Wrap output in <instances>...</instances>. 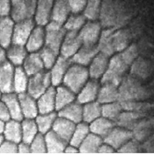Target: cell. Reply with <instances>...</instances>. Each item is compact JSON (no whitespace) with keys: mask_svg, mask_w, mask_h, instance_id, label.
I'll return each mask as SVG.
<instances>
[{"mask_svg":"<svg viewBox=\"0 0 154 154\" xmlns=\"http://www.w3.org/2000/svg\"><path fill=\"white\" fill-rule=\"evenodd\" d=\"M72 60L71 58H66L62 55L57 57L55 64L50 68V73L51 78V85L58 86L62 84V80L69 66L72 64Z\"/></svg>","mask_w":154,"mask_h":154,"instance_id":"cell-12","label":"cell"},{"mask_svg":"<svg viewBox=\"0 0 154 154\" xmlns=\"http://www.w3.org/2000/svg\"><path fill=\"white\" fill-rule=\"evenodd\" d=\"M3 135L6 140H10L16 144H19L22 139L21 124L20 122L14 119H10L5 122Z\"/></svg>","mask_w":154,"mask_h":154,"instance_id":"cell-33","label":"cell"},{"mask_svg":"<svg viewBox=\"0 0 154 154\" xmlns=\"http://www.w3.org/2000/svg\"><path fill=\"white\" fill-rule=\"evenodd\" d=\"M71 8V12L73 14H79L85 9L87 0H67Z\"/></svg>","mask_w":154,"mask_h":154,"instance_id":"cell-52","label":"cell"},{"mask_svg":"<svg viewBox=\"0 0 154 154\" xmlns=\"http://www.w3.org/2000/svg\"><path fill=\"white\" fill-rule=\"evenodd\" d=\"M18 153H31L30 144L20 141L18 144Z\"/></svg>","mask_w":154,"mask_h":154,"instance_id":"cell-56","label":"cell"},{"mask_svg":"<svg viewBox=\"0 0 154 154\" xmlns=\"http://www.w3.org/2000/svg\"><path fill=\"white\" fill-rule=\"evenodd\" d=\"M55 89V107L58 112L76 99V94L66 87L65 85H58Z\"/></svg>","mask_w":154,"mask_h":154,"instance_id":"cell-32","label":"cell"},{"mask_svg":"<svg viewBox=\"0 0 154 154\" xmlns=\"http://www.w3.org/2000/svg\"><path fill=\"white\" fill-rule=\"evenodd\" d=\"M6 51L2 46H0V64L6 60Z\"/></svg>","mask_w":154,"mask_h":154,"instance_id":"cell-58","label":"cell"},{"mask_svg":"<svg viewBox=\"0 0 154 154\" xmlns=\"http://www.w3.org/2000/svg\"><path fill=\"white\" fill-rule=\"evenodd\" d=\"M133 138L132 131L129 129H124L122 127H116L110 131L103 138V142L110 145L112 147H113L116 152L119 147L127 142L128 140Z\"/></svg>","mask_w":154,"mask_h":154,"instance_id":"cell-9","label":"cell"},{"mask_svg":"<svg viewBox=\"0 0 154 154\" xmlns=\"http://www.w3.org/2000/svg\"><path fill=\"white\" fill-rule=\"evenodd\" d=\"M28 79L29 77L26 73L23 67L21 66H17L15 68V73H14V82H13L14 92L17 94L26 92Z\"/></svg>","mask_w":154,"mask_h":154,"instance_id":"cell-38","label":"cell"},{"mask_svg":"<svg viewBox=\"0 0 154 154\" xmlns=\"http://www.w3.org/2000/svg\"><path fill=\"white\" fill-rule=\"evenodd\" d=\"M114 30V28H106V30L101 31L97 42L98 44H96L99 52L109 57L114 55V53L116 52L113 45V38H112Z\"/></svg>","mask_w":154,"mask_h":154,"instance_id":"cell-24","label":"cell"},{"mask_svg":"<svg viewBox=\"0 0 154 154\" xmlns=\"http://www.w3.org/2000/svg\"><path fill=\"white\" fill-rule=\"evenodd\" d=\"M37 0H25L18 5L11 6L10 17L15 22L31 19L34 16Z\"/></svg>","mask_w":154,"mask_h":154,"instance_id":"cell-8","label":"cell"},{"mask_svg":"<svg viewBox=\"0 0 154 154\" xmlns=\"http://www.w3.org/2000/svg\"><path fill=\"white\" fill-rule=\"evenodd\" d=\"M119 55L122 57V59L124 60V62L130 66V65L133 63V61L138 57L139 55L137 45L134 44L129 45L127 48H125L124 50L119 52Z\"/></svg>","mask_w":154,"mask_h":154,"instance_id":"cell-48","label":"cell"},{"mask_svg":"<svg viewBox=\"0 0 154 154\" xmlns=\"http://www.w3.org/2000/svg\"><path fill=\"white\" fill-rule=\"evenodd\" d=\"M140 151L139 142L134 139H130L117 150L119 153H137Z\"/></svg>","mask_w":154,"mask_h":154,"instance_id":"cell-50","label":"cell"},{"mask_svg":"<svg viewBox=\"0 0 154 154\" xmlns=\"http://www.w3.org/2000/svg\"><path fill=\"white\" fill-rule=\"evenodd\" d=\"M4 140H5V138H4V135H3V134H0V145L2 144V142L4 141Z\"/></svg>","mask_w":154,"mask_h":154,"instance_id":"cell-61","label":"cell"},{"mask_svg":"<svg viewBox=\"0 0 154 154\" xmlns=\"http://www.w3.org/2000/svg\"><path fill=\"white\" fill-rule=\"evenodd\" d=\"M35 24V20L32 18L16 22L14 25L11 45L25 46Z\"/></svg>","mask_w":154,"mask_h":154,"instance_id":"cell-6","label":"cell"},{"mask_svg":"<svg viewBox=\"0 0 154 154\" xmlns=\"http://www.w3.org/2000/svg\"><path fill=\"white\" fill-rule=\"evenodd\" d=\"M152 127H153V120L151 119H146V117L140 119L131 130L133 139L137 140L138 142H141L145 140L148 137Z\"/></svg>","mask_w":154,"mask_h":154,"instance_id":"cell-34","label":"cell"},{"mask_svg":"<svg viewBox=\"0 0 154 154\" xmlns=\"http://www.w3.org/2000/svg\"><path fill=\"white\" fill-rule=\"evenodd\" d=\"M90 127L89 124L87 123H82L80 122L79 124H76L74 131L72 134V137L69 140V144L75 147H78L82 143V141L85 140V138L90 133Z\"/></svg>","mask_w":154,"mask_h":154,"instance_id":"cell-43","label":"cell"},{"mask_svg":"<svg viewBox=\"0 0 154 154\" xmlns=\"http://www.w3.org/2000/svg\"><path fill=\"white\" fill-rule=\"evenodd\" d=\"M45 139L47 153H63L66 146L68 144L55 134L52 129L45 134Z\"/></svg>","mask_w":154,"mask_h":154,"instance_id":"cell-30","label":"cell"},{"mask_svg":"<svg viewBox=\"0 0 154 154\" xmlns=\"http://www.w3.org/2000/svg\"><path fill=\"white\" fill-rule=\"evenodd\" d=\"M0 119L3 120L4 122H7L11 119L9 110L2 100H0Z\"/></svg>","mask_w":154,"mask_h":154,"instance_id":"cell-54","label":"cell"},{"mask_svg":"<svg viewBox=\"0 0 154 154\" xmlns=\"http://www.w3.org/2000/svg\"><path fill=\"white\" fill-rule=\"evenodd\" d=\"M37 106L39 114H45L55 111V88L50 85L43 94L37 99Z\"/></svg>","mask_w":154,"mask_h":154,"instance_id":"cell-16","label":"cell"},{"mask_svg":"<svg viewBox=\"0 0 154 154\" xmlns=\"http://www.w3.org/2000/svg\"><path fill=\"white\" fill-rule=\"evenodd\" d=\"M1 96H2V93H1V91H0V99H1Z\"/></svg>","mask_w":154,"mask_h":154,"instance_id":"cell-62","label":"cell"},{"mask_svg":"<svg viewBox=\"0 0 154 154\" xmlns=\"http://www.w3.org/2000/svg\"><path fill=\"white\" fill-rule=\"evenodd\" d=\"M112 57L109 60L107 69L105 73L100 79V84H113L119 86L126 74L127 71L129 69V66L124 62L119 54L112 55Z\"/></svg>","mask_w":154,"mask_h":154,"instance_id":"cell-3","label":"cell"},{"mask_svg":"<svg viewBox=\"0 0 154 154\" xmlns=\"http://www.w3.org/2000/svg\"><path fill=\"white\" fill-rule=\"evenodd\" d=\"M83 106V121L90 124L92 121L101 116V104L98 101L85 103Z\"/></svg>","mask_w":154,"mask_h":154,"instance_id":"cell-41","label":"cell"},{"mask_svg":"<svg viewBox=\"0 0 154 154\" xmlns=\"http://www.w3.org/2000/svg\"><path fill=\"white\" fill-rule=\"evenodd\" d=\"M63 153H79V151L78 147H75L72 145H69V146H66Z\"/></svg>","mask_w":154,"mask_h":154,"instance_id":"cell-57","label":"cell"},{"mask_svg":"<svg viewBox=\"0 0 154 154\" xmlns=\"http://www.w3.org/2000/svg\"><path fill=\"white\" fill-rule=\"evenodd\" d=\"M23 1H25V0H11V6L18 5V4L21 3V2H23Z\"/></svg>","mask_w":154,"mask_h":154,"instance_id":"cell-60","label":"cell"},{"mask_svg":"<svg viewBox=\"0 0 154 154\" xmlns=\"http://www.w3.org/2000/svg\"><path fill=\"white\" fill-rule=\"evenodd\" d=\"M109 63V56L99 52L93 58L90 64L89 75L93 79L99 80L107 69Z\"/></svg>","mask_w":154,"mask_h":154,"instance_id":"cell-20","label":"cell"},{"mask_svg":"<svg viewBox=\"0 0 154 154\" xmlns=\"http://www.w3.org/2000/svg\"><path fill=\"white\" fill-rule=\"evenodd\" d=\"M76 124L64 118L57 116L52 126V130L57 135H59L66 142L69 143V140L72 137V134L74 131Z\"/></svg>","mask_w":154,"mask_h":154,"instance_id":"cell-19","label":"cell"},{"mask_svg":"<svg viewBox=\"0 0 154 154\" xmlns=\"http://www.w3.org/2000/svg\"><path fill=\"white\" fill-rule=\"evenodd\" d=\"M100 86V82H99V80L93 79L88 80L78 93L77 101H79L80 104L84 105L95 100L97 98Z\"/></svg>","mask_w":154,"mask_h":154,"instance_id":"cell-13","label":"cell"},{"mask_svg":"<svg viewBox=\"0 0 154 154\" xmlns=\"http://www.w3.org/2000/svg\"><path fill=\"white\" fill-rule=\"evenodd\" d=\"M57 113L55 112H51L45 114L37 115L34 120L37 124V127L38 129V132L41 134H45L48 131L52 129L53 124L55 122V119L57 118Z\"/></svg>","mask_w":154,"mask_h":154,"instance_id":"cell-40","label":"cell"},{"mask_svg":"<svg viewBox=\"0 0 154 154\" xmlns=\"http://www.w3.org/2000/svg\"><path fill=\"white\" fill-rule=\"evenodd\" d=\"M97 101L100 104L110 103L119 100V86L113 84H101L100 86Z\"/></svg>","mask_w":154,"mask_h":154,"instance_id":"cell-29","label":"cell"},{"mask_svg":"<svg viewBox=\"0 0 154 154\" xmlns=\"http://www.w3.org/2000/svg\"><path fill=\"white\" fill-rule=\"evenodd\" d=\"M51 85V78L49 70H43L36 74L30 76L28 79L26 93L38 99Z\"/></svg>","mask_w":154,"mask_h":154,"instance_id":"cell-5","label":"cell"},{"mask_svg":"<svg viewBox=\"0 0 154 154\" xmlns=\"http://www.w3.org/2000/svg\"><path fill=\"white\" fill-rule=\"evenodd\" d=\"M129 67L130 75L139 80L148 79L153 71V66L149 60L139 56L133 61Z\"/></svg>","mask_w":154,"mask_h":154,"instance_id":"cell-14","label":"cell"},{"mask_svg":"<svg viewBox=\"0 0 154 154\" xmlns=\"http://www.w3.org/2000/svg\"><path fill=\"white\" fill-rule=\"evenodd\" d=\"M89 70L86 66L72 63L66 71L62 84L75 94H78L89 80Z\"/></svg>","mask_w":154,"mask_h":154,"instance_id":"cell-2","label":"cell"},{"mask_svg":"<svg viewBox=\"0 0 154 154\" xmlns=\"http://www.w3.org/2000/svg\"><path fill=\"white\" fill-rule=\"evenodd\" d=\"M101 32V25L96 20L86 22L79 31V37L83 45H94L97 44Z\"/></svg>","mask_w":154,"mask_h":154,"instance_id":"cell-7","label":"cell"},{"mask_svg":"<svg viewBox=\"0 0 154 154\" xmlns=\"http://www.w3.org/2000/svg\"><path fill=\"white\" fill-rule=\"evenodd\" d=\"M21 132L22 139L21 141L30 144L32 140L38 133V129L34 119H25L21 120Z\"/></svg>","mask_w":154,"mask_h":154,"instance_id":"cell-39","label":"cell"},{"mask_svg":"<svg viewBox=\"0 0 154 154\" xmlns=\"http://www.w3.org/2000/svg\"><path fill=\"white\" fill-rule=\"evenodd\" d=\"M1 100L6 105L7 108L9 110V112L10 115L11 119L16 120L20 122L23 119V115L20 109V105L19 99H18V94L15 92L11 93H5L1 96Z\"/></svg>","mask_w":154,"mask_h":154,"instance_id":"cell-17","label":"cell"},{"mask_svg":"<svg viewBox=\"0 0 154 154\" xmlns=\"http://www.w3.org/2000/svg\"><path fill=\"white\" fill-rule=\"evenodd\" d=\"M99 53L97 45H83L71 58L73 63L87 66L90 64L95 55Z\"/></svg>","mask_w":154,"mask_h":154,"instance_id":"cell-18","label":"cell"},{"mask_svg":"<svg viewBox=\"0 0 154 154\" xmlns=\"http://www.w3.org/2000/svg\"><path fill=\"white\" fill-rule=\"evenodd\" d=\"M99 17L100 18V25L104 27H112L117 22V12L114 5L109 2L106 1L100 6Z\"/></svg>","mask_w":154,"mask_h":154,"instance_id":"cell-27","label":"cell"},{"mask_svg":"<svg viewBox=\"0 0 154 154\" xmlns=\"http://www.w3.org/2000/svg\"><path fill=\"white\" fill-rule=\"evenodd\" d=\"M115 152H116V150L113 147H112L110 145L106 144L105 142L100 146L98 152H97V153H115Z\"/></svg>","mask_w":154,"mask_h":154,"instance_id":"cell-55","label":"cell"},{"mask_svg":"<svg viewBox=\"0 0 154 154\" xmlns=\"http://www.w3.org/2000/svg\"><path fill=\"white\" fill-rule=\"evenodd\" d=\"M79 32L66 31L60 48V55L66 58H72L82 46V42L79 37Z\"/></svg>","mask_w":154,"mask_h":154,"instance_id":"cell-10","label":"cell"},{"mask_svg":"<svg viewBox=\"0 0 154 154\" xmlns=\"http://www.w3.org/2000/svg\"><path fill=\"white\" fill-rule=\"evenodd\" d=\"M149 95V91L141 85L140 81L131 75L124 76L119 85V100L124 101H140L146 100Z\"/></svg>","mask_w":154,"mask_h":154,"instance_id":"cell-1","label":"cell"},{"mask_svg":"<svg viewBox=\"0 0 154 154\" xmlns=\"http://www.w3.org/2000/svg\"><path fill=\"white\" fill-rule=\"evenodd\" d=\"M54 0H37L34 18L37 25L45 26L50 21Z\"/></svg>","mask_w":154,"mask_h":154,"instance_id":"cell-15","label":"cell"},{"mask_svg":"<svg viewBox=\"0 0 154 154\" xmlns=\"http://www.w3.org/2000/svg\"><path fill=\"white\" fill-rule=\"evenodd\" d=\"M103 143V139L90 132L79 146V153H97L100 146Z\"/></svg>","mask_w":154,"mask_h":154,"instance_id":"cell-36","label":"cell"},{"mask_svg":"<svg viewBox=\"0 0 154 154\" xmlns=\"http://www.w3.org/2000/svg\"><path fill=\"white\" fill-rule=\"evenodd\" d=\"M115 126H117V125L115 124L114 121L108 119L102 116H100L96 119H94V121H92L89 125L90 132L99 135L102 139L114 128Z\"/></svg>","mask_w":154,"mask_h":154,"instance_id":"cell-31","label":"cell"},{"mask_svg":"<svg viewBox=\"0 0 154 154\" xmlns=\"http://www.w3.org/2000/svg\"><path fill=\"white\" fill-rule=\"evenodd\" d=\"M71 15V8L67 0H55L53 5L50 20L64 25L66 19Z\"/></svg>","mask_w":154,"mask_h":154,"instance_id":"cell-26","label":"cell"},{"mask_svg":"<svg viewBox=\"0 0 154 154\" xmlns=\"http://www.w3.org/2000/svg\"><path fill=\"white\" fill-rule=\"evenodd\" d=\"M20 109L24 119H35L38 114L37 100L26 92L18 94Z\"/></svg>","mask_w":154,"mask_h":154,"instance_id":"cell-21","label":"cell"},{"mask_svg":"<svg viewBox=\"0 0 154 154\" xmlns=\"http://www.w3.org/2000/svg\"><path fill=\"white\" fill-rule=\"evenodd\" d=\"M57 115L73 122L74 124H79L83 121V106L79 101L74 100L58 111Z\"/></svg>","mask_w":154,"mask_h":154,"instance_id":"cell-25","label":"cell"},{"mask_svg":"<svg viewBox=\"0 0 154 154\" xmlns=\"http://www.w3.org/2000/svg\"><path fill=\"white\" fill-rule=\"evenodd\" d=\"M112 38L115 50L118 52H121L130 45L131 36L129 31L126 29L114 30Z\"/></svg>","mask_w":154,"mask_h":154,"instance_id":"cell-42","label":"cell"},{"mask_svg":"<svg viewBox=\"0 0 154 154\" xmlns=\"http://www.w3.org/2000/svg\"><path fill=\"white\" fill-rule=\"evenodd\" d=\"M100 6L101 0H87L83 15L89 20H96L99 18Z\"/></svg>","mask_w":154,"mask_h":154,"instance_id":"cell-46","label":"cell"},{"mask_svg":"<svg viewBox=\"0 0 154 154\" xmlns=\"http://www.w3.org/2000/svg\"><path fill=\"white\" fill-rule=\"evenodd\" d=\"M26 55L27 50L25 46L22 45H10L6 52V57L9 59V61L15 66H21Z\"/></svg>","mask_w":154,"mask_h":154,"instance_id":"cell-37","label":"cell"},{"mask_svg":"<svg viewBox=\"0 0 154 154\" xmlns=\"http://www.w3.org/2000/svg\"><path fill=\"white\" fill-rule=\"evenodd\" d=\"M0 153H18V144L4 140L0 145Z\"/></svg>","mask_w":154,"mask_h":154,"instance_id":"cell-51","label":"cell"},{"mask_svg":"<svg viewBox=\"0 0 154 154\" xmlns=\"http://www.w3.org/2000/svg\"><path fill=\"white\" fill-rule=\"evenodd\" d=\"M5 122H4L3 120L0 119V134H3L4 129H5Z\"/></svg>","mask_w":154,"mask_h":154,"instance_id":"cell-59","label":"cell"},{"mask_svg":"<svg viewBox=\"0 0 154 154\" xmlns=\"http://www.w3.org/2000/svg\"><path fill=\"white\" fill-rule=\"evenodd\" d=\"M15 21L9 15L0 16V46L8 49L11 45Z\"/></svg>","mask_w":154,"mask_h":154,"instance_id":"cell-23","label":"cell"},{"mask_svg":"<svg viewBox=\"0 0 154 154\" xmlns=\"http://www.w3.org/2000/svg\"><path fill=\"white\" fill-rule=\"evenodd\" d=\"M11 10V0H0V16L9 15Z\"/></svg>","mask_w":154,"mask_h":154,"instance_id":"cell-53","label":"cell"},{"mask_svg":"<svg viewBox=\"0 0 154 154\" xmlns=\"http://www.w3.org/2000/svg\"><path fill=\"white\" fill-rule=\"evenodd\" d=\"M38 52L41 56V59L43 60L45 69L50 70V68L53 66V65L55 64V60L58 57V55L46 46H43L42 49Z\"/></svg>","mask_w":154,"mask_h":154,"instance_id":"cell-47","label":"cell"},{"mask_svg":"<svg viewBox=\"0 0 154 154\" xmlns=\"http://www.w3.org/2000/svg\"><path fill=\"white\" fill-rule=\"evenodd\" d=\"M22 65H23L22 67L26 72V73L28 75V77L45 70L44 63L38 51L32 52L29 55H26Z\"/></svg>","mask_w":154,"mask_h":154,"instance_id":"cell-28","label":"cell"},{"mask_svg":"<svg viewBox=\"0 0 154 154\" xmlns=\"http://www.w3.org/2000/svg\"><path fill=\"white\" fill-rule=\"evenodd\" d=\"M31 153H47L46 143L44 134L38 133L30 143Z\"/></svg>","mask_w":154,"mask_h":154,"instance_id":"cell-49","label":"cell"},{"mask_svg":"<svg viewBox=\"0 0 154 154\" xmlns=\"http://www.w3.org/2000/svg\"><path fill=\"white\" fill-rule=\"evenodd\" d=\"M45 29L43 26L38 25L34 26L31 32L28 39L26 43V49L27 52H37L39 51L42 47L45 45Z\"/></svg>","mask_w":154,"mask_h":154,"instance_id":"cell-22","label":"cell"},{"mask_svg":"<svg viewBox=\"0 0 154 154\" xmlns=\"http://www.w3.org/2000/svg\"><path fill=\"white\" fill-rule=\"evenodd\" d=\"M86 18L82 14H73L70 15L64 23V27L66 31L79 32L86 23Z\"/></svg>","mask_w":154,"mask_h":154,"instance_id":"cell-45","label":"cell"},{"mask_svg":"<svg viewBox=\"0 0 154 154\" xmlns=\"http://www.w3.org/2000/svg\"><path fill=\"white\" fill-rule=\"evenodd\" d=\"M15 67L9 60H5L0 64V91L2 94L14 92Z\"/></svg>","mask_w":154,"mask_h":154,"instance_id":"cell-11","label":"cell"},{"mask_svg":"<svg viewBox=\"0 0 154 154\" xmlns=\"http://www.w3.org/2000/svg\"><path fill=\"white\" fill-rule=\"evenodd\" d=\"M66 30L64 26L50 20L45 27V46L50 48L57 55L60 53V48Z\"/></svg>","mask_w":154,"mask_h":154,"instance_id":"cell-4","label":"cell"},{"mask_svg":"<svg viewBox=\"0 0 154 154\" xmlns=\"http://www.w3.org/2000/svg\"><path fill=\"white\" fill-rule=\"evenodd\" d=\"M123 111L119 101L101 104V116L114 121Z\"/></svg>","mask_w":154,"mask_h":154,"instance_id":"cell-44","label":"cell"},{"mask_svg":"<svg viewBox=\"0 0 154 154\" xmlns=\"http://www.w3.org/2000/svg\"><path fill=\"white\" fill-rule=\"evenodd\" d=\"M142 118H144V116L138 112L132 111H122L117 119L115 120V124L119 127L132 130L134 125Z\"/></svg>","mask_w":154,"mask_h":154,"instance_id":"cell-35","label":"cell"}]
</instances>
